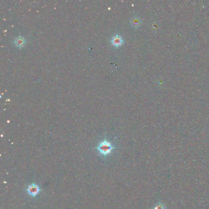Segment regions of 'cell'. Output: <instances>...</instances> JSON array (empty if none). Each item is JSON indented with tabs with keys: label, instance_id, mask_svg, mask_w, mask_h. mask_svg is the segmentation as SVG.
Listing matches in <instances>:
<instances>
[{
	"label": "cell",
	"instance_id": "6da1fadb",
	"mask_svg": "<svg viewBox=\"0 0 209 209\" xmlns=\"http://www.w3.org/2000/svg\"><path fill=\"white\" fill-rule=\"evenodd\" d=\"M99 153L104 156H107L111 153L112 150L114 149V147L111 143L106 140L101 142L97 147Z\"/></svg>",
	"mask_w": 209,
	"mask_h": 209
},
{
	"label": "cell",
	"instance_id": "7a4b0ae2",
	"mask_svg": "<svg viewBox=\"0 0 209 209\" xmlns=\"http://www.w3.org/2000/svg\"><path fill=\"white\" fill-rule=\"evenodd\" d=\"M26 191L28 194L33 197H35L39 194V191H40V188L37 185L31 184L28 186Z\"/></svg>",
	"mask_w": 209,
	"mask_h": 209
},
{
	"label": "cell",
	"instance_id": "3957f363",
	"mask_svg": "<svg viewBox=\"0 0 209 209\" xmlns=\"http://www.w3.org/2000/svg\"><path fill=\"white\" fill-rule=\"evenodd\" d=\"M111 43L114 46L120 47L123 43V38L121 36L118 35H116L114 36H113V37L112 38Z\"/></svg>",
	"mask_w": 209,
	"mask_h": 209
},
{
	"label": "cell",
	"instance_id": "277c9868",
	"mask_svg": "<svg viewBox=\"0 0 209 209\" xmlns=\"http://www.w3.org/2000/svg\"><path fill=\"white\" fill-rule=\"evenodd\" d=\"M25 43H26L25 39L22 36L17 37L14 40V44L15 45V46L19 48L23 47L25 46Z\"/></svg>",
	"mask_w": 209,
	"mask_h": 209
},
{
	"label": "cell",
	"instance_id": "5b68a950",
	"mask_svg": "<svg viewBox=\"0 0 209 209\" xmlns=\"http://www.w3.org/2000/svg\"><path fill=\"white\" fill-rule=\"evenodd\" d=\"M131 24L133 27L137 28L141 24V20L137 17H134L131 20Z\"/></svg>",
	"mask_w": 209,
	"mask_h": 209
},
{
	"label": "cell",
	"instance_id": "8992f818",
	"mask_svg": "<svg viewBox=\"0 0 209 209\" xmlns=\"http://www.w3.org/2000/svg\"><path fill=\"white\" fill-rule=\"evenodd\" d=\"M155 209H165V206L161 204H158L155 207Z\"/></svg>",
	"mask_w": 209,
	"mask_h": 209
}]
</instances>
